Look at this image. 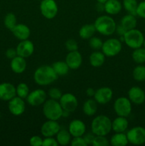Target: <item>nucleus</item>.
Listing matches in <instances>:
<instances>
[{"label":"nucleus","instance_id":"1","mask_svg":"<svg viewBox=\"0 0 145 146\" xmlns=\"http://www.w3.org/2000/svg\"><path fill=\"white\" fill-rule=\"evenodd\" d=\"M58 76L52 66L48 65L38 67L34 74V79L36 84L39 86H48L58 79Z\"/></svg>","mask_w":145,"mask_h":146},{"label":"nucleus","instance_id":"2","mask_svg":"<svg viewBox=\"0 0 145 146\" xmlns=\"http://www.w3.org/2000/svg\"><path fill=\"white\" fill-rule=\"evenodd\" d=\"M91 131L95 135L106 136L112 131V121L107 115H98L92 121Z\"/></svg>","mask_w":145,"mask_h":146},{"label":"nucleus","instance_id":"3","mask_svg":"<svg viewBox=\"0 0 145 146\" xmlns=\"http://www.w3.org/2000/svg\"><path fill=\"white\" fill-rule=\"evenodd\" d=\"M96 31L103 36H111L115 32L117 24L110 16L103 15L98 17L94 23Z\"/></svg>","mask_w":145,"mask_h":146},{"label":"nucleus","instance_id":"4","mask_svg":"<svg viewBox=\"0 0 145 146\" xmlns=\"http://www.w3.org/2000/svg\"><path fill=\"white\" fill-rule=\"evenodd\" d=\"M63 110L59 101L56 100H46L43 104V113L48 120L58 121L63 117Z\"/></svg>","mask_w":145,"mask_h":146},{"label":"nucleus","instance_id":"5","mask_svg":"<svg viewBox=\"0 0 145 146\" xmlns=\"http://www.w3.org/2000/svg\"><path fill=\"white\" fill-rule=\"evenodd\" d=\"M144 36L142 31L136 28L128 30L124 35V41L129 48L132 49L139 48L143 46Z\"/></svg>","mask_w":145,"mask_h":146},{"label":"nucleus","instance_id":"6","mask_svg":"<svg viewBox=\"0 0 145 146\" xmlns=\"http://www.w3.org/2000/svg\"><path fill=\"white\" fill-rule=\"evenodd\" d=\"M122 48V42L120 40L112 38L103 42L101 49L105 56L114 57L120 53Z\"/></svg>","mask_w":145,"mask_h":146},{"label":"nucleus","instance_id":"7","mask_svg":"<svg viewBox=\"0 0 145 146\" xmlns=\"http://www.w3.org/2000/svg\"><path fill=\"white\" fill-rule=\"evenodd\" d=\"M132 102L126 97H119L114 103V111L117 116H129L132 113Z\"/></svg>","mask_w":145,"mask_h":146},{"label":"nucleus","instance_id":"8","mask_svg":"<svg viewBox=\"0 0 145 146\" xmlns=\"http://www.w3.org/2000/svg\"><path fill=\"white\" fill-rule=\"evenodd\" d=\"M40 11L45 19H53L58 14V4L55 0H42L40 4Z\"/></svg>","mask_w":145,"mask_h":146},{"label":"nucleus","instance_id":"9","mask_svg":"<svg viewBox=\"0 0 145 146\" xmlns=\"http://www.w3.org/2000/svg\"><path fill=\"white\" fill-rule=\"evenodd\" d=\"M128 141L134 145H141L145 143V128L136 126L131 128L127 133Z\"/></svg>","mask_w":145,"mask_h":146},{"label":"nucleus","instance_id":"10","mask_svg":"<svg viewBox=\"0 0 145 146\" xmlns=\"http://www.w3.org/2000/svg\"><path fill=\"white\" fill-rule=\"evenodd\" d=\"M59 103L64 111L72 113L76 110L78 106V101L75 95L71 93L63 94L59 99Z\"/></svg>","mask_w":145,"mask_h":146},{"label":"nucleus","instance_id":"11","mask_svg":"<svg viewBox=\"0 0 145 146\" xmlns=\"http://www.w3.org/2000/svg\"><path fill=\"white\" fill-rule=\"evenodd\" d=\"M46 98L47 94L45 91L42 89H36L29 93L26 99L30 106L36 107L43 105L46 101Z\"/></svg>","mask_w":145,"mask_h":146},{"label":"nucleus","instance_id":"12","mask_svg":"<svg viewBox=\"0 0 145 146\" xmlns=\"http://www.w3.org/2000/svg\"><path fill=\"white\" fill-rule=\"evenodd\" d=\"M9 111L12 115L18 116L22 115L26 110V104L24 99L16 96L9 101Z\"/></svg>","mask_w":145,"mask_h":146},{"label":"nucleus","instance_id":"13","mask_svg":"<svg viewBox=\"0 0 145 146\" xmlns=\"http://www.w3.org/2000/svg\"><path fill=\"white\" fill-rule=\"evenodd\" d=\"M113 96V91L109 87H101L95 91L94 99L97 103L101 105L108 104L112 100Z\"/></svg>","mask_w":145,"mask_h":146},{"label":"nucleus","instance_id":"14","mask_svg":"<svg viewBox=\"0 0 145 146\" xmlns=\"http://www.w3.org/2000/svg\"><path fill=\"white\" fill-rule=\"evenodd\" d=\"M61 129L58 121L48 120L45 121L41 128V133L44 137H53L56 135Z\"/></svg>","mask_w":145,"mask_h":146},{"label":"nucleus","instance_id":"15","mask_svg":"<svg viewBox=\"0 0 145 146\" xmlns=\"http://www.w3.org/2000/svg\"><path fill=\"white\" fill-rule=\"evenodd\" d=\"M17 52V56L28 58L31 56L34 51V45L31 41L28 39L23 40L18 44L16 48Z\"/></svg>","mask_w":145,"mask_h":146},{"label":"nucleus","instance_id":"16","mask_svg":"<svg viewBox=\"0 0 145 146\" xmlns=\"http://www.w3.org/2000/svg\"><path fill=\"white\" fill-rule=\"evenodd\" d=\"M68 131L71 133V136L82 137L86 131V125L83 121L78 119L72 120L68 125Z\"/></svg>","mask_w":145,"mask_h":146},{"label":"nucleus","instance_id":"17","mask_svg":"<svg viewBox=\"0 0 145 146\" xmlns=\"http://www.w3.org/2000/svg\"><path fill=\"white\" fill-rule=\"evenodd\" d=\"M128 98L136 105H141L145 101V92L139 86H133L128 91Z\"/></svg>","mask_w":145,"mask_h":146},{"label":"nucleus","instance_id":"18","mask_svg":"<svg viewBox=\"0 0 145 146\" xmlns=\"http://www.w3.org/2000/svg\"><path fill=\"white\" fill-rule=\"evenodd\" d=\"M65 62L70 69L75 70L80 67L82 63V57L78 51H69L65 57Z\"/></svg>","mask_w":145,"mask_h":146},{"label":"nucleus","instance_id":"19","mask_svg":"<svg viewBox=\"0 0 145 146\" xmlns=\"http://www.w3.org/2000/svg\"><path fill=\"white\" fill-rule=\"evenodd\" d=\"M16 96V87L10 83L0 84V100L9 101Z\"/></svg>","mask_w":145,"mask_h":146},{"label":"nucleus","instance_id":"20","mask_svg":"<svg viewBox=\"0 0 145 146\" xmlns=\"http://www.w3.org/2000/svg\"><path fill=\"white\" fill-rule=\"evenodd\" d=\"M11 32L14 36L20 41L28 39L31 35L29 27L24 24H18L11 29Z\"/></svg>","mask_w":145,"mask_h":146},{"label":"nucleus","instance_id":"21","mask_svg":"<svg viewBox=\"0 0 145 146\" xmlns=\"http://www.w3.org/2000/svg\"><path fill=\"white\" fill-rule=\"evenodd\" d=\"M10 66H11L13 72H14L15 74H22L26 69L27 66L25 58H23L19 56H16L11 59V63H10Z\"/></svg>","mask_w":145,"mask_h":146},{"label":"nucleus","instance_id":"22","mask_svg":"<svg viewBox=\"0 0 145 146\" xmlns=\"http://www.w3.org/2000/svg\"><path fill=\"white\" fill-rule=\"evenodd\" d=\"M105 11L109 15L119 14L122 9V4L119 0H107L104 3Z\"/></svg>","mask_w":145,"mask_h":146},{"label":"nucleus","instance_id":"23","mask_svg":"<svg viewBox=\"0 0 145 146\" xmlns=\"http://www.w3.org/2000/svg\"><path fill=\"white\" fill-rule=\"evenodd\" d=\"M129 126L127 117L117 116L112 122V130L115 133H125Z\"/></svg>","mask_w":145,"mask_h":146},{"label":"nucleus","instance_id":"24","mask_svg":"<svg viewBox=\"0 0 145 146\" xmlns=\"http://www.w3.org/2000/svg\"><path fill=\"white\" fill-rule=\"evenodd\" d=\"M105 55L102 53V51H95L90 54L89 58L90 64L91 66L95 68H98L103 65L105 61Z\"/></svg>","mask_w":145,"mask_h":146},{"label":"nucleus","instance_id":"25","mask_svg":"<svg viewBox=\"0 0 145 146\" xmlns=\"http://www.w3.org/2000/svg\"><path fill=\"white\" fill-rule=\"evenodd\" d=\"M98 111V103L95 99L90 98L85 101L82 106V111L88 116H92Z\"/></svg>","mask_w":145,"mask_h":146},{"label":"nucleus","instance_id":"26","mask_svg":"<svg viewBox=\"0 0 145 146\" xmlns=\"http://www.w3.org/2000/svg\"><path fill=\"white\" fill-rule=\"evenodd\" d=\"M128 143L127 136L125 133H115L109 141V144L112 146H126Z\"/></svg>","mask_w":145,"mask_h":146},{"label":"nucleus","instance_id":"27","mask_svg":"<svg viewBox=\"0 0 145 146\" xmlns=\"http://www.w3.org/2000/svg\"><path fill=\"white\" fill-rule=\"evenodd\" d=\"M96 29L94 24H87L82 26L79 30V36L82 39H90L95 34Z\"/></svg>","mask_w":145,"mask_h":146},{"label":"nucleus","instance_id":"28","mask_svg":"<svg viewBox=\"0 0 145 146\" xmlns=\"http://www.w3.org/2000/svg\"><path fill=\"white\" fill-rule=\"evenodd\" d=\"M120 24L127 31L135 29L136 27V25H137L136 16H134L130 14L124 16L122 19H121Z\"/></svg>","mask_w":145,"mask_h":146},{"label":"nucleus","instance_id":"29","mask_svg":"<svg viewBox=\"0 0 145 146\" xmlns=\"http://www.w3.org/2000/svg\"><path fill=\"white\" fill-rule=\"evenodd\" d=\"M56 141L58 145L65 146L71 143V135L69 131L65 129H60L58 133L56 134Z\"/></svg>","mask_w":145,"mask_h":146},{"label":"nucleus","instance_id":"30","mask_svg":"<svg viewBox=\"0 0 145 146\" xmlns=\"http://www.w3.org/2000/svg\"><path fill=\"white\" fill-rule=\"evenodd\" d=\"M51 66L53 67V70L58 76H59L66 75L70 69V68L68 67V64H66L65 61H56V62L53 63Z\"/></svg>","mask_w":145,"mask_h":146},{"label":"nucleus","instance_id":"31","mask_svg":"<svg viewBox=\"0 0 145 146\" xmlns=\"http://www.w3.org/2000/svg\"><path fill=\"white\" fill-rule=\"evenodd\" d=\"M132 58L135 63L142 64L145 63V48L142 47L134 49L132 54Z\"/></svg>","mask_w":145,"mask_h":146},{"label":"nucleus","instance_id":"32","mask_svg":"<svg viewBox=\"0 0 145 146\" xmlns=\"http://www.w3.org/2000/svg\"><path fill=\"white\" fill-rule=\"evenodd\" d=\"M138 4L136 0H123L122 6L128 12V14H132L134 16H136V9H137Z\"/></svg>","mask_w":145,"mask_h":146},{"label":"nucleus","instance_id":"33","mask_svg":"<svg viewBox=\"0 0 145 146\" xmlns=\"http://www.w3.org/2000/svg\"><path fill=\"white\" fill-rule=\"evenodd\" d=\"M132 76L134 79L139 82L145 81V66L143 65H139L135 67L132 72Z\"/></svg>","mask_w":145,"mask_h":146},{"label":"nucleus","instance_id":"34","mask_svg":"<svg viewBox=\"0 0 145 146\" xmlns=\"http://www.w3.org/2000/svg\"><path fill=\"white\" fill-rule=\"evenodd\" d=\"M4 24L6 28L8 29L11 30L16 25V17L14 13H8L7 15L5 16L4 19Z\"/></svg>","mask_w":145,"mask_h":146},{"label":"nucleus","instance_id":"35","mask_svg":"<svg viewBox=\"0 0 145 146\" xmlns=\"http://www.w3.org/2000/svg\"><path fill=\"white\" fill-rule=\"evenodd\" d=\"M17 96L25 99L29 94V88L25 83H20L16 88Z\"/></svg>","mask_w":145,"mask_h":146},{"label":"nucleus","instance_id":"36","mask_svg":"<svg viewBox=\"0 0 145 146\" xmlns=\"http://www.w3.org/2000/svg\"><path fill=\"white\" fill-rule=\"evenodd\" d=\"M102 40L100 38L96 36L91 37L89 39V46L91 48H92L95 51H98V50L101 49L102 46Z\"/></svg>","mask_w":145,"mask_h":146},{"label":"nucleus","instance_id":"37","mask_svg":"<svg viewBox=\"0 0 145 146\" xmlns=\"http://www.w3.org/2000/svg\"><path fill=\"white\" fill-rule=\"evenodd\" d=\"M109 145V141H108L106 136L103 135H95L92 143L93 146H107Z\"/></svg>","mask_w":145,"mask_h":146},{"label":"nucleus","instance_id":"38","mask_svg":"<svg viewBox=\"0 0 145 146\" xmlns=\"http://www.w3.org/2000/svg\"><path fill=\"white\" fill-rule=\"evenodd\" d=\"M48 96L50 97V98L53 100H56V101H59V99L61 98V97L62 96L63 94L60 89L57 88H52L48 91Z\"/></svg>","mask_w":145,"mask_h":146},{"label":"nucleus","instance_id":"39","mask_svg":"<svg viewBox=\"0 0 145 146\" xmlns=\"http://www.w3.org/2000/svg\"><path fill=\"white\" fill-rule=\"evenodd\" d=\"M65 46L66 49L69 51H78V42L75 39H72V38L67 40L65 44Z\"/></svg>","mask_w":145,"mask_h":146},{"label":"nucleus","instance_id":"40","mask_svg":"<svg viewBox=\"0 0 145 146\" xmlns=\"http://www.w3.org/2000/svg\"><path fill=\"white\" fill-rule=\"evenodd\" d=\"M71 145L72 146H87L88 144L85 142L83 137H75L71 140Z\"/></svg>","mask_w":145,"mask_h":146},{"label":"nucleus","instance_id":"41","mask_svg":"<svg viewBox=\"0 0 145 146\" xmlns=\"http://www.w3.org/2000/svg\"><path fill=\"white\" fill-rule=\"evenodd\" d=\"M136 16L142 19H145V1H142L138 4L137 9H136Z\"/></svg>","mask_w":145,"mask_h":146},{"label":"nucleus","instance_id":"42","mask_svg":"<svg viewBox=\"0 0 145 146\" xmlns=\"http://www.w3.org/2000/svg\"><path fill=\"white\" fill-rule=\"evenodd\" d=\"M58 143L56 139L53 137H45L43 139V145L42 146H58Z\"/></svg>","mask_w":145,"mask_h":146},{"label":"nucleus","instance_id":"43","mask_svg":"<svg viewBox=\"0 0 145 146\" xmlns=\"http://www.w3.org/2000/svg\"><path fill=\"white\" fill-rule=\"evenodd\" d=\"M29 144L31 146H42L43 139L38 135H34L30 138Z\"/></svg>","mask_w":145,"mask_h":146},{"label":"nucleus","instance_id":"44","mask_svg":"<svg viewBox=\"0 0 145 146\" xmlns=\"http://www.w3.org/2000/svg\"><path fill=\"white\" fill-rule=\"evenodd\" d=\"M95 135L93 133H88L87 134H84V135L82 137L84 138V139H85V142H86V143L88 145H92V141H93V139L94 138H95Z\"/></svg>","mask_w":145,"mask_h":146},{"label":"nucleus","instance_id":"45","mask_svg":"<svg viewBox=\"0 0 145 146\" xmlns=\"http://www.w3.org/2000/svg\"><path fill=\"white\" fill-rule=\"evenodd\" d=\"M17 56V52L16 49L14 48H8L6 51V56L9 59H12L14 57H16Z\"/></svg>","mask_w":145,"mask_h":146},{"label":"nucleus","instance_id":"46","mask_svg":"<svg viewBox=\"0 0 145 146\" xmlns=\"http://www.w3.org/2000/svg\"><path fill=\"white\" fill-rule=\"evenodd\" d=\"M126 31H127V30L125 29L124 28V27H122L120 24L116 27L115 32L117 33V35L120 36H124V35L125 34Z\"/></svg>","mask_w":145,"mask_h":146},{"label":"nucleus","instance_id":"47","mask_svg":"<svg viewBox=\"0 0 145 146\" xmlns=\"http://www.w3.org/2000/svg\"><path fill=\"white\" fill-rule=\"evenodd\" d=\"M95 94V91L92 88H88L86 90V94L88 97H94Z\"/></svg>","mask_w":145,"mask_h":146},{"label":"nucleus","instance_id":"48","mask_svg":"<svg viewBox=\"0 0 145 146\" xmlns=\"http://www.w3.org/2000/svg\"><path fill=\"white\" fill-rule=\"evenodd\" d=\"M96 1H98V2H99V3H102V4H104V3L106 2L107 0H96Z\"/></svg>","mask_w":145,"mask_h":146},{"label":"nucleus","instance_id":"49","mask_svg":"<svg viewBox=\"0 0 145 146\" xmlns=\"http://www.w3.org/2000/svg\"><path fill=\"white\" fill-rule=\"evenodd\" d=\"M143 46H144V48H145V38H144V42H143Z\"/></svg>","mask_w":145,"mask_h":146},{"label":"nucleus","instance_id":"50","mask_svg":"<svg viewBox=\"0 0 145 146\" xmlns=\"http://www.w3.org/2000/svg\"><path fill=\"white\" fill-rule=\"evenodd\" d=\"M38 1H42V0H38Z\"/></svg>","mask_w":145,"mask_h":146}]
</instances>
